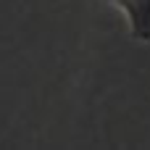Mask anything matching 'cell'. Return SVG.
Masks as SVG:
<instances>
[{"instance_id":"1","label":"cell","mask_w":150,"mask_h":150,"mask_svg":"<svg viewBox=\"0 0 150 150\" xmlns=\"http://www.w3.org/2000/svg\"><path fill=\"white\" fill-rule=\"evenodd\" d=\"M105 3L124 16L132 40L150 42V0H105Z\"/></svg>"}]
</instances>
